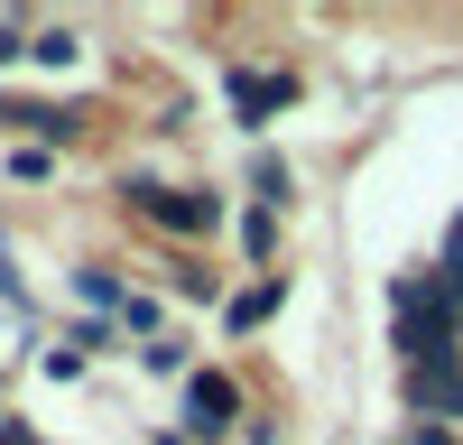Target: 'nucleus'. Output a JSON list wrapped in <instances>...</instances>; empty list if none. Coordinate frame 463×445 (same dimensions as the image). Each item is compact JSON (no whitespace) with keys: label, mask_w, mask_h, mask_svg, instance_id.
Instances as JSON below:
<instances>
[{"label":"nucleus","mask_w":463,"mask_h":445,"mask_svg":"<svg viewBox=\"0 0 463 445\" xmlns=\"http://www.w3.org/2000/svg\"><path fill=\"white\" fill-rule=\"evenodd\" d=\"M399 362H454V297L436 270L399 279Z\"/></svg>","instance_id":"1"},{"label":"nucleus","mask_w":463,"mask_h":445,"mask_svg":"<svg viewBox=\"0 0 463 445\" xmlns=\"http://www.w3.org/2000/svg\"><path fill=\"white\" fill-rule=\"evenodd\" d=\"M121 195H130L148 222H167V232H213V222H222V204H213V195H195V185H148V176H130Z\"/></svg>","instance_id":"2"},{"label":"nucleus","mask_w":463,"mask_h":445,"mask_svg":"<svg viewBox=\"0 0 463 445\" xmlns=\"http://www.w3.org/2000/svg\"><path fill=\"white\" fill-rule=\"evenodd\" d=\"M408 408H417L427 427L463 418V362H408Z\"/></svg>","instance_id":"3"},{"label":"nucleus","mask_w":463,"mask_h":445,"mask_svg":"<svg viewBox=\"0 0 463 445\" xmlns=\"http://www.w3.org/2000/svg\"><path fill=\"white\" fill-rule=\"evenodd\" d=\"M232 418H241V390H232L222 371H195V381H185V445H195V436H222Z\"/></svg>","instance_id":"4"},{"label":"nucleus","mask_w":463,"mask_h":445,"mask_svg":"<svg viewBox=\"0 0 463 445\" xmlns=\"http://www.w3.org/2000/svg\"><path fill=\"white\" fill-rule=\"evenodd\" d=\"M269 307H279V279H250L241 297H232V316H222V325H232V334H250V325H269Z\"/></svg>","instance_id":"5"},{"label":"nucleus","mask_w":463,"mask_h":445,"mask_svg":"<svg viewBox=\"0 0 463 445\" xmlns=\"http://www.w3.org/2000/svg\"><path fill=\"white\" fill-rule=\"evenodd\" d=\"M232 93H241V111H250V121H269V111L288 102V84H279V74H232Z\"/></svg>","instance_id":"6"},{"label":"nucleus","mask_w":463,"mask_h":445,"mask_svg":"<svg viewBox=\"0 0 463 445\" xmlns=\"http://www.w3.org/2000/svg\"><path fill=\"white\" fill-rule=\"evenodd\" d=\"M0 121H19V130H37V139H74V111H47V102H10Z\"/></svg>","instance_id":"7"},{"label":"nucleus","mask_w":463,"mask_h":445,"mask_svg":"<svg viewBox=\"0 0 463 445\" xmlns=\"http://www.w3.org/2000/svg\"><path fill=\"white\" fill-rule=\"evenodd\" d=\"M250 185H260V204H288V167L269 158V148H260V158H250Z\"/></svg>","instance_id":"8"},{"label":"nucleus","mask_w":463,"mask_h":445,"mask_svg":"<svg viewBox=\"0 0 463 445\" xmlns=\"http://www.w3.org/2000/svg\"><path fill=\"white\" fill-rule=\"evenodd\" d=\"M121 325L139 334V344H158V297H130V307H121Z\"/></svg>","instance_id":"9"},{"label":"nucleus","mask_w":463,"mask_h":445,"mask_svg":"<svg viewBox=\"0 0 463 445\" xmlns=\"http://www.w3.org/2000/svg\"><path fill=\"white\" fill-rule=\"evenodd\" d=\"M37 65H74V28H47V37H37V47H28Z\"/></svg>","instance_id":"10"},{"label":"nucleus","mask_w":463,"mask_h":445,"mask_svg":"<svg viewBox=\"0 0 463 445\" xmlns=\"http://www.w3.org/2000/svg\"><path fill=\"white\" fill-rule=\"evenodd\" d=\"M84 297H93V307H130V297H121V279H111V270H84Z\"/></svg>","instance_id":"11"},{"label":"nucleus","mask_w":463,"mask_h":445,"mask_svg":"<svg viewBox=\"0 0 463 445\" xmlns=\"http://www.w3.org/2000/svg\"><path fill=\"white\" fill-rule=\"evenodd\" d=\"M269 241H279V222H269V213H250V222H241V251H250V260H269Z\"/></svg>","instance_id":"12"},{"label":"nucleus","mask_w":463,"mask_h":445,"mask_svg":"<svg viewBox=\"0 0 463 445\" xmlns=\"http://www.w3.org/2000/svg\"><path fill=\"white\" fill-rule=\"evenodd\" d=\"M408 445H454V427H427V418H417V436Z\"/></svg>","instance_id":"13"},{"label":"nucleus","mask_w":463,"mask_h":445,"mask_svg":"<svg viewBox=\"0 0 463 445\" xmlns=\"http://www.w3.org/2000/svg\"><path fill=\"white\" fill-rule=\"evenodd\" d=\"M19 56V19H0V65H10Z\"/></svg>","instance_id":"14"},{"label":"nucleus","mask_w":463,"mask_h":445,"mask_svg":"<svg viewBox=\"0 0 463 445\" xmlns=\"http://www.w3.org/2000/svg\"><path fill=\"white\" fill-rule=\"evenodd\" d=\"M445 251H454V260H463V213H454V222H445Z\"/></svg>","instance_id":"15"}]
</instances>
